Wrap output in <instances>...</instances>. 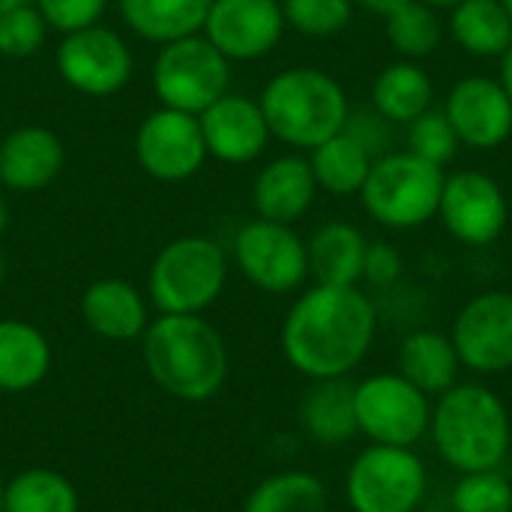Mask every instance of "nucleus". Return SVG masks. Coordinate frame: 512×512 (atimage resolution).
Here are the masks:
<instances>
[{
	"mask_svg": "<svg viewBox=\"0 0 512 512\" xmlns=\"http://www.w3.org/2000/svg\"><path fill=\"white\" fill-rule=\"evenodd\" d=\"M378 330L375 303L357 285H315L285 315V360L306 378H345L354 372Z\"/></svg>",
	"mask_w": 512,
	"mask_h": 512,
	"instance_id": "obj_1",
	"label": "nucleus"
},
{
	"mask_svg": "<svg viewBox=\"0 0 512 512\" xmlns=\"http://www.w3.org/2000/svg\"><path fill=\"white\" fill-rule=\"evenodd\" d=\"M141 357L156 387L180 402H207L228 378L225 339L201 315H159L144 330Z\"/></svg>",
	"mask_w": 512,
	"mask_h": 512,
	"instance_id": "obj_2",
	"label": "nucleus"
},
{
	"mask_svg": "<svg viewBox=\"0 0 512 512\" xmlns=\"http://www.w3.org/2000/svg\"><path fill=\"white\" fill-rule=\"evenodd\" d=\"M438 456L459 474L495 471L512 444L507 405L483 384H456L432 408L429 423Z\"/></svg>",
	"mask_w": 512,
	"mask_h": 512,
	"instance_id": "obj_3",
	"label": "nucleus"
},
{
	"mask_svg": "<svg viewBox=\"0 0 512 512\" xmlns=\"http://www.w3.org/2000/svg\"><path fill=\"white\" fill-rule=\"evenodd\" d=\"M258 102L270 135L297 150H315L342 132L351 114L342 84L315 66H294L273 75Z\"/></svg>",
	"mask_w": 512,
	"mask_h": 512,
	"instance_id": "obj_4",
	"label": "nucleus"
},
{
	"mask_svg": "<svg viewBox=\"0 0 512 512\" xmlns=\"http://www.w3.org/2000/svg\"><path fill=\"white\" fill-rule=\"evenodd\" d=\"M228 279L225 249L201 234L177 237L150 264L147 291L162 315H201L210 309Z\"/></svg>",
	"mask_w": 512,
	"mask_h": 512,
	"instance_id": "obj_5",
	"label": "nucleus"
},
{
	"mask_svg": "<svg viewBox=\"0 0 512 512\" xmlns=\"http://www.w3.org/2000/svg\"><path fill=\"white\" fill-rule=\"evenodd\" d=\"M444 180V168L408 150H393L372 162V171L360 189V201L378 225L408 231L438 216Z\"/></svg>",
	"mask_w": 512,
	"mask_h": 512,
	"instance_id": "obj_6",
	"label": "nucleus"
},
{
	"mask_svg": "<svg viewBox=\"0 0 512 512\" xmlns=\"http://www.w3.org/2000/svg\"><path fill=\"white\" fill-rule=\"evenodd\" d=\"M228 84L231 60L204 33L159 45L153 60V93L162 108L198 117L228 93Z\"/></svg>",
	"mask_w": 512,
	"mask_h": 512,
	"instance_id": "obj_7",
	"label": "nucleus"
},
{
	"mask_svg": "<svg viewBox=\"0 0 512 512\" xmlns=\"http://www.w3.org/2000/svg\"><path fill=\"white\" fill-rule=\"evenodd\" d=\"M354 512H417L426 498V468L411 447H366L345 477Z\"/></svg>",
	"mask_w": 512,
	"mask_h": 512,
	"instance_id": "obj_8",
	"label": "nucleus"
},
{
	"mask_svg": "<svg viewBox=\"0 0 512 512\" xmlns=\"http://www.w3.org/2000/svg\"><path fill=\"white\" fill-rule=\"evenodd\" d=\"M357 429L384 447H411L429 432L432 405L399 372H381L354 387Z\"/></svg>",
	"mask_w": 512,
	"mask_h": 512,
	"instance_id": "obj_9",
	"label": "nucleus"
},
{
	"mask_svg": "<svg viewBox=\"0 0 512 512\" xmlns=\"http://www.w3.org/2000/svg\"><path fill=\"white\" fill-rule=\"evenodd\" d=\"M234 261L240 273L267 294H291L309 276L306 243L282 222H246L234 237Z\"/></svg>",
	"mask_w": 512,
	"mask_h": 512,
	"instance_id": "obj_10",
	"label": "nucleus"
},
{
	"mask_svg": "<svg viewBox=\"0 0 512 512\" xmlns=\"http://www.w3.org/2000/svg\"><path fill=\"white\" fill-rule=\"evenodd\" d=\"M135 60L120 33L102 24L66 33L57 45V72L60 78L84 96H114L132 78Z\"/></svg>",
	"mask_w": 512,
	"mask_h": 512,
	"instance_id": "obj_11",
	"label": "nucleus"
},
{
	"mask_svg": "<svg viewBox=\"0 0 512 512\" xmlns=\"http://www.w3.org/2000/svg\"><path fill=\"white\" fill-rule=\"evenodd\" d=\"M135 159L153 180L180 183L201 171L207 159L201 123L195 114L156 108L150 111L135 132Z\"/></svg>",
	"mask_w": 512,
	"mask_h": 512,
	"instance_id": "obj_12",
	"label": "nucleus"
},
{
	"mask_svg": "<svg viewBox=\"0 0 512 512\" xmlns=\"http://www.w3.org/2000/svg\"><path fill=\"white\" fill-rule=\"evenodd\" d=\"M507 195L483 171H456L444 180L438 219L465 246H489L507 228Z\"/></svg>",
	"mask_w": 512,
	"mask_h": 512,
	"instance_id": "obj_13",
	"label": "nucleus"
},
{
	"mask_svg": "<svg viewBox=\"0 0 512 512\" xmlns=\"http://www.w3.org/2000/svg\"><path fill=\"white\" fill-rule=\"evenodd\" d=\"M462 366L480 375L512 369V294L486 291L462 306L450 333Z\"/></svg>",
	"mask_w": 512,
	"mask_h": 512,
	"instance_id": "obj_14",
	"label": "nucleus"
},
{
	"mask_svg": "<svg viewBox=\"0 0 512 512\" xmlns=\"http://www.w3.org/2000/svg\"><path fill=\"white\" fill-rule=\"evenodd\" d=\"M285 15L279 0H213L201 33L228 60H261L267 57L282 33Z\"/></svg>",
	"mask_w": 512,
	"mask_h": 512,
	"instance_id": "obj_15",
	"label": "nucleus"
},
{
	"mask_svg": "<svg viewBox=\"0 0 512 512\" xmlns=\"http://www.w3.org/2000/svg\"><path fill=\"white\" fill-rule=\"evenodd\" d=\"M459 141L471 150H495L512 135V102L501 81L471 75L453 84L444 105Z\"/></svg>",
	"mask_w": 512,
	"mask_h": 512,
	"instance_id": "obj_16",
	"label": "nucleus"
},
{
	"mask_svg": "<svg viewBox=\"0 0 512 512\" xmlns=\"http://www.w3.org/2000/svg\"><path fill=\"white\" fill-rule=\"evenodd\" d=\"M198 123H201L207 156L228 165H243L258 159L267 150V141L273 138L261 102L231 90L219 96L210 108H204L198 114Z\"/></svg>",
	"mask_w": 512,
	"mask_h": 512,
	"instance_id": "obj_17",
	"label": "nucleus"
},
{
	"mask_svg": "<svg viewBox=\"0 0 512 512\" xmlns=\"http://www.w3.org/2000/svg\"><path fill=\"white\" fill-rule=\"evenodd\" d=\"M66 150L48 126H18L0 141V183L12 192H39L63 171Z\"/></svg>",
	"mask_w": 512,
	"mask_h": 512,
	"instance_id": "obj_18",
	"label": "nucleus"
},
{
	"mask_svg": "<svg viewBox=\"0 0 512 512\" xmlns=\"http://www.w3.org/2000/svg\"><path fill=\"white\" fill-rule=\"evenodd\" d=\"M318 183L309 159L303 156H279L267 162L252 183V207L258 219L294 225L315 204Z\"/></svg>",
	"mask_w": 512,
	"mask_h": 512,
	"instance_id": "obj_19",
	"label": "nucleus"
},
{
	"mask_svg": "<svg viewBox=\"0 0 512 512\" xmlns=\"http://www.w3.org/2000/svg\"><path fill=\"white\" fill-rule=\"evenodd\" d=\"M81 318L90 333L108 342H132L147 330L141 291L126 279H99L81 297Z\"/></svg>",
	"mask_w": 512,
	"mask_h": 512,
	"instance_id": "obj_20",
	"label": "nucleus"
},
{
	"mask_svg": "<svg viewBox=\"0 0 512 512\" xmlns=\"http://www.w3.org/2000/svg\"><path fill=\"white\" fill-rule=\"evenodd\" d=\"M354 387L345 378H324L309 387L300 405V423L306 435L324 447L348 444L357 429V408H354Z\"/></svg>",
	"mask_w": 512,
	"mask_h": 512,
	"instance_id": "obj_21",
	"label": "nucleus"
},
{
	"mask_svg": "<svg viewBox=\"0 0 512 512\" xmlns=\"http://www.w3.org/2000/svg\"><path fill=\"white\" fill-rule=\"evenodd\" d=\"M462 360L450 336L438 330H417L399 345V375L426 396H444L456 387Z\"/></svg>",
	"mask_w": 512,
	"mask_h": 512,
	"instance_id": "obj_22",
	"label": "nucleus"
},
{
	"mask_svg": "<svg viewBox=\"0 0 512 512\" xmlns=\"http://www.w3.org/2000/svg\"><path fill=\"white\" fill-rule=\"evenodd\" d=\"M369 240L348 222L321 225L306 243L309 273L318 285H357L363 279Z\"/></svg>",
	"mask_w": 512,
	"mask_h": 512,
	"instance_id": "obj_23",
	"label": "nucleus"
},
{
	"mask_svg": "<svg viewBox=\"0 0 512 512\" xmlns=\"http://www.w3.org/2000/svg\"><path fill=\"white\" fill-rule=\"evenodd\" d=\"M51 369V345L42 330L27 321H0V390L24 393L45 381Z\"/></svg>",
	"mask_w": 512,
	"mask_h": 512,
	"instance_id": "obj_24",
	"label": "nucleus"
},
{
	"mask_svg": "<svg viewBox=\"0 0 512 512\" xmlns=\"http://www.w3.org/2000/svg\"><path fill=\"white\" fill-rule=\"evenodd\" d=\"M432 78L417 60H393L372 81V108L396 126H408L432 108Z\"/></svg>",
	"mask_w": 512,
	"mask_h": 512,
	"instance_id": "obj_25",
	"label": "nucleus"
},
{
	"mask_svg": "<svg viewBox=\"0 0 512 512\" xmlns=\"http://www.w3.org/2000/svg\"><path fill=\"white\" fill-rule=\"evenodd\" d=\"M210 3L213 0H117L126 27L156 45L201 33Z\"/></svg>",
	"mask_w": 512,
	"mask_h": 512,
	"instance_id": "obj_26",
	"label": "nucleus"
},
{
	"mask_svg": "<svg viewBox=\"0 0 512 512\" xmlns=\"http://www.w3.org/2000/svg\"><path fill=\"white\" fill-rule=\"evenodd\" d=\"M450 36L474 57H504L512 45V15L504 0H462L450 9Z\"/></svg>",
	"mask_w": 512,
	"mask_h": 512,
	"instance_id": "obj_27",
	"label": "nucleus"
},
{
	"mask_svg": "<svg viewBox=\"0 0 512 512\" xmlns=\"http://www.w3.org/2000/svg\"><path fill=\"white\" fill-rule=\"evenodd\" d=\"M372 156L342 129L324 144H318L309 156L312 174L318 189L330 195H360L369 171H372Z\"/></svg>",
	"mask_w": 512,
	"mask_h": 512,
	"instance_id": "obj_28",
	"label": "nucleus"
},
{
	"mask_svg": "<svg viewBox=\"0 0 512 512\" xmlns=\"http://www.w3.org/2000/svg\"><path fill=\"white\" fill-rule=\"evenodd\" d=\"M243 512H330L327 486L303 471L273 474L252 489Z\"/></svg>",
	"mask_w": 512,
	"mask_h": 512,
	"instance_id": "obj_29",
	"label": "nucleus"
},
{
	"mask_svg": "<svg viewBox=\"0 0 512 512\" xmlns=\"http://www.w3.org/2000/svg\"><path fill=\"white\" fill-rule=\"evenodd\" d=\"M3 512H78V492L57 471L27 468L6 483Z\"/></svg>",
	"mask_w": 512,
	"mask_h": 512,
	"instance_id": "obj_30",
	"label": "nucleus"
},
{
	"mask_svg": "<svg viewBox=\"0 0 512 512\" xmlns=\"http://www.w3.org/2000/svg\"><path fill=\"white\" fill-rule=\"evenodd\" d=\"M384 33L402 60H423L435 54V48L441 45L444 24H441L438 9L420 0H408L405 6H399L396 12L384 18Z\"/></svg>",
	"mask_w": 512,
	"mask_h": 512,
	"instance_id": "obj_31",
	"label": "nucleus"
},
{
	"mask_svg": "<svg viewBox=\"0 0 512 512\" xmlns=\"http://www.w3.org/2000/svg\"><path fill=\"white\" fill-rule=\"evenodd\" d=\"M285 24L303 36H336L354 18V0H282Z\"/></svg>",
	"mask_w": 512,
	"mask_h": 512,
	"instance_id": "obj_32",
	"label": "nucleus"
},
{
	"mask_svg": "<svg viewBox=\"0 0 512 512\" xmlns=\"http://www.w3.org/2000/svg\"><path fill=\"white\" fill-rule=\"evenodd\" d=\"M459 147H462V141L453 129V123L447 120L444 108H429L417 120L408 123V153H414L438 168L453 162Z\"/></svg>",
	"mask_w": 512,
	"mask_h": 512,
	"instance_id": "obj_33",
	"label": "nucleus"
},
{
	"mask_svg": "<svg viewBox=\"0 0 512 512\" xmlns=\"http://www.w3.org/2000/svg\"><path fill=\"white\" fill-rule=\"evenodd\" d=\"M453 512H512V483L498 468L462 474L453 489Z\"/></svg>",
	"mask_w": 512,
	"mask_h": 512,
	"instance_id": "obj_34",
	"label": "nucleus"
},
{
	"mask_svg": "<svg viewBox=\"0 0 512 512\" xmlns=\"http://www.w3.org/2000/svg\"><path fill=\"white\" fill-rule=\"evenodd\" d=\"M48 36V24L36 6L0 12V54L12 60L33 57Z\"/></svg>",
	"mask_w": 512,
	"mask_h": 512,
	"instance_id": "obj_35",
	"label": "nucleus"
},
{
	"mask_svg": "<svg viewBox=\"0 0 512 512\" xmlns=\"http://www.w3.org/2000/svg\"><path fill=\"white\" fill-rule=\"evenodd\" d=\"M33 6L51 30H60L66 36L90 24H99L108 0H36Z\"/></svg>",
	"mask_w": 512,
	"mask_h": 512,
	"instance_id": "obj_36",
	"label": "nucleus"
},
{
	"mask_svg": "<svg viewBox=\"0 0 512 512\" xmlns=\"http://www.w3.org/2000/svg\"><path fill=\"white\" fill-rule=\"evenodd\" d=\"M393 129H396V123H390L387 117H381L375 108L351 111L348 120H345V132H348L372 159H381V156L393 153Z\"/></svg>",
	"mask_w": 512,
	"mask_h": 512,
	"instance_id": "obj_37",
	"label": "nucleus"
},
{
	"mask_svg": "<svg viewBox=\"0 0 512 512\" xmlns=\"http://www.w3.org/2000/svg\"><path fill=\"white\" fill-rule=\"evenodd\" d=\"M402 276V255L393 243H369L366 249V264H363V279L372 288H390Z\"/></svg>",
	"mask_w": 512,
	"mask_h": 512,
	"instance_id": "obj_38",
	"label": "nucleus"
},
{
	"mask_svg": "<svg viewBox=\"0 0 512 512\" xmlns=\"http://www.w3.org/2000/svg\"><path fill=\"white\" fill-rule=\"evenodd\" d=\"M408 0H354V6H363V9H369V12H375V15H390V12H396L399 6H405Z\"/></svg>",
	"mask_w": 512,
	"mask_h": 512,
	"instance_id": "obj_39",
	"label": "nucleus"
},
{
	"mask_svg": "<svg viewBox=\"0 0 512 512\" xmlns=\"http://www.w3.org/2000/svg\"><path fill=\"white\" fill-rule=\"evenodd\" d=\"M501 87L507 90V96H510L512 102V45L504 51V57H501Z\"/></svg>",
	"mask_w": 512,
	"mask_h": 512,
	"instance_id": "obj_40",
	"label": "nucleus"
},
{
	"mask_svg": "<svg viewBox=\"0 0 512 512\" xmlns=\"http://www.w3.org/2000/svg\"><path fill=\"white\" fill-rule=\"evenodd\" d=\"M36 0H0V12H9V9H21V6H33Z\"/></svg>",
	"mask_w": 512,
	"mask_h": 512,
	"instance_id": "obj_41",
	"label": "nucleus"
},
{
	"mask_svg": "<svg viewBox=\"0 0 512 512\" xmlns=\"http://www.w3.org/2000/svg\"><path fill=\"white\" fill-rule=\"evenodd\" d=\"M420 3H426V6H432V9H453V6L462 3V0H420Z\"/></svg>",
	"mask_w": 512,
	"mask_h": 512,
	"instance_id": "obj_42",
	"label": "nucleus"
},
{
	"mask_svg": "<svg viewBox=\"0 0 512 512\" xmlns=\"http://www.w3.org/2000/svg\"><path fill=\"white\" fill-rule=\"evenodd\" d=\"M6 225H9V207H6V201L0 195V234L6 231Z\"/></svg>",
	"mask_w": 512,
	"mask_h": 512,
	"instance_id": "obj_43",
	"label": "nucleus"
},
{
	"mask_svg": "<svg viewBox=\"0 0 512 512\" xmlns=\"http://www.w3.org/2000/svg\"><path fill=\"white\" fill-rule=\"evenodd\" d=\"M3 279H6V261H3V255H0V285H3Z\"/></svg>",
	"mask_w": 512,
	"mask_h": 512,
	"instance_id": "obj_44",
	"label": "nucleus"
},
{
	"mask_svg": "<svg viewBox=\"0 0 512 512\" xmlns=\"http://www.w3.org/2000/svg\"><path fill=\"white\" fill-rule=\"evenodd\" d=\"M3 498H6V486L0 483V512H3Z\"/></svg>",
	"mask_w": 512,
	"mask_h": 512,
	"instance_id": "obj_45",
	"label": "nucleus"
},
{
	"mask_svg": "<svg viewBox=\"0 0 512 512\" xmlns=\"http://www.w3.org/2000/svg\"><path fill=\"white\" fill-rule=\"evenodd\" d=\"M504 6H507V12L512 15V0H504Z\"/></svg>",
	"mask_w": 512,
	"mask_h": 512,
	"instance_id": "obj_46",
	"label": "nucleus"
},
{
	"mask_svg": "<svg viewBox=\"0 0 512 512\" xmlns=\"http://www.w3.org/2000/svg\"><path fill=\"white\" fill-rule=\"evenodd\" d=\"M432 512H453V510H432Z\"/></svg>",
	"mask_w": 512,
	"mask_h": 512,
	"instance_id": "obj_47",
	"label": "nucleus"
},
{
	"mask_svg": "<svg viewBox=\"0 0 512 512\" xmlns=\"http://www.w3.org/2000/svg\"><path fill=\"white\" fill-rule=\"evenodd\" d=\"M180 512H186V510H180Z\"/></svg>",
	"mask_w": 512,
	"mask_h": 512,
	"instance_id": "obj_48",
	"label": "nucleus"
},
{
	"mask_svg": "<svg viewBox=\"0 0 512 512\" xmlns=\"http://www.w3.org/2000/svg\"><path fill=\"white\" fill-rule=\"evenodd\" d=\"M279 3H282V0H279Z\"/></svg>",
	"mask_w": 512,
	"mask_h": 512,
	"instance_id": "obj_49",
	"label": "nucleus"
}]
</instances>
